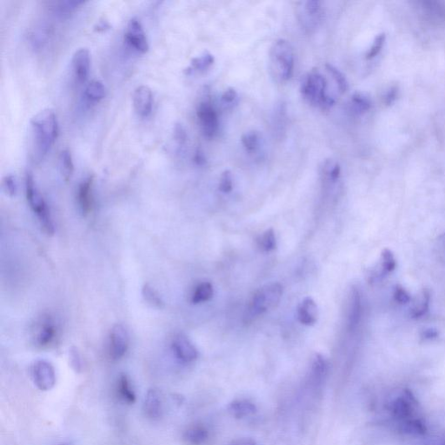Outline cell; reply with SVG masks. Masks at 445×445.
Wrapping results in <instances>:
<instances>
[{
	"label": "cell",
	"mask_w": 445,
	"mask_h": 445,
	"mask_svg": "<svg viewBox=\"0 0 445 445\" xmlns=\"http://www.w3.org/2000/svg\"><path fill=\"white\" fill-rule=\"evenodd\" d=\"M32 155L36 161H40L47 155L58 136L57 116L52 109H44L31 119Z\"/></svg>",
	"instance_id": "1"
},
{
	"label": "cell",
	"mask_w": 445,
	"mask_h": 445,
	"mask_svg": "<svg viewBox=\"0 0 445 445\" xmlns=\"http://www.w3.org/2000/svg\"><path fill=\"white\" fill-rule=\"evenodd\" d=\"M392 411L394 416L405 426V431L411 433H425L426 428L419 417L418 405L411 391L405 390L402 396L394 401Z\"/></svg>",
	"instance_id": "2"
},
{
	"label": "cell",
	"mask_w": 445,
	"mask_h": 445,
	"mask_svg": "<svg viewBox=\"0 0 445 445\" xmlns=\"http://www.w3.org/2000/svg\"><path fill=\"white\" fill-rule=\"evenodd\" d=\"M300 93L304 100L310 105L322 110H329L335 104L334 98L327 93V81L318 71H313L304 76L301 83Z\"/></svg>",
	"instance_id": "3"
},
{
	"label": "cell",
	"mask_w": 445,
	"mask_h": 445,
	"mask_svg": "<svg viewBox=\"0 0 445 445\" xmlns=\"http://www.w3.org/2000/svg\"><path fill=\"white\" fill-rule=\"evenodd\" d=\"M283 295L280 283H272L257 290L249 301L246 318L252 320L278 306Z\"/></svg>",
	"instance_id": "4"
},
{
	"label": "cell",
	"mask_w": 445,
	"mask_h": 445,
	"mask_svg": "<svg viewBox=\"0 0 445 445\" xmlns=\"http://www.w3.org/2000/svg\"><path fill=\"white\" fill-rule=\"evenodd\" d=\"M26 197L29 203L30 207L38 217L43 231L48 235L53 234L54 226H53L52 217L50 215L49 209L40 192L36 187L33 176L31 172H27L26 175Z\"/></svg>",
	"instance_id": "5"
},
{
	"label": "cell",
	"mask_w": 445,
	"mask_h": 445,
	"mask_svg": "<svg viewBox=\"0 0 445 445\" xmlns=\"http://www.w3.org/2000/svg\"><path fill=\"white\" fill-rule=\"evenodd\" d=\"M271 58L281 80H289L294 71V52L290 42L285 39L276 41L271 50Z\"/></svg>",
	"instance_id": "6"
},
{
	"label": "cell",
	"mask_w": 445,
	"mask_h": 445,
	"mask_svg": "<svg viewBox=\"0 0 445 445\" xmlns=\"http://www.w3.org/2000/svg\"><path fill=\"white\" fill-rule=\"evenodd\" d=\"M197 116L203 135L207 139H213L218 130L217 112L211 102L202 101L197 108Z\"/></svg>",
	"instance_id": "7"
},
{
	"label": "cell",
	"mask_w": 445,
	"mask_h": 445,
	"mask_svg": "<svg viewBox=\"0 0 445 445\" xmlns=\"http://www.w3.org/2000/svg\"><path fill=\"white\" fill-rule=\"evenodd\" d=\"M32 379L36 386L41 390H49L54 387L56 373L52 364L46 360L35 362L32 366Z\"/></svg>",
	"instance_id": "8"
},
{
	"label": "cell",
	"mask_w": 445,
	"mask_h": 445,
	"mask_svg": "<svg viewBox=\"0 0 445 445\" xmlns=\"http://www.w3.org/2000/svg\"><path fill=\"white\" fill-rule=\"evenodd\" d=\"M124 41L138 52H146L149 49L147 38L140 21L137 17L130 18L124 33Z\"/></svg>",
	"instance_id": "9"
},
{
	"label": "cell",
	"mask_w": 445,
	"mask_h": 445,
	"mask_svg": "<svg viewBox=\"0 0 445 445\" xmlns=\"http://www.w3.org/2000/svg\"><path fill=\"white\" fill-rule=\"evenodd\" d=\"M129 346V335L125 327L122 324H116L110 331V358L113 360H119L124 357Z\"/></svg>",
	"instance_id": "10"
},
{
	"label": "cell",
	"mask_w": 445,
	"mask_h": 445,
	"mask_svg": "<svg viewBox=\"0 0 445 445\" xmlns=\"http://www.w3.org/2000/svg\"><path fill=\"white\" fill-rule=\"evenodd\" d=\"M172 350L176 358L184 363H191L197 359L198 352L187 337L179 334L172 341Z\"/></svg>",
	"instance_id": "11"
},
{
	"label": "cell",
	"mask_w": 445,
	"mask_h": 445,
	"mask_svg": "<svg viewBox=\"0 0 445 445\" xmlns=\"http://www.w3.org/2000/svg\"><path fill=\"white\" fill-rule=\"evenodd\" d=\"M91 65V55L87 48L77 50L73 57V73L78 83L85 81L89 74Z\"/></svg>",
	"instance_id": "12"
},
{
	"label": "cell",
	"mask_w": 445,
	"mask_h": 445,
	"mask_svg": "<svg viewBox=\"0 0 445 445\" xmlns=\"http://www.w3.org/2000/svg\"><path fill=\"white\" fill-rule=\"evenodd\" d=\"M152 93L146 85L137 87L133 93V105L137 113L141 117H147L152 109Z\"/></svg>",
	"instance_id": "13"
},
{
	"label": "cell",
	"mask_w": 445,
	"mask_h": 445,
	"mask_svg": "<svg viewBox=\"0 0 445 445\" xmlns=\"http://www.w3.org/2000/svg\"><path fill=\"white\" fill-rule=\"evenodd\" d=\"M93 176L84 179L78 189V202L83 214L87 215L93 206Z\"/></svg>",
	"instance_id": "14"
},
{
	"label": "cell",
	"mask_w": 445,
	"mask_h": 445,
	"mask_svg": "<svg viewBox=\"0 0 445 445\" xmlns=\"http://www.w3.org/2000/svg\"><path fill=\"white\" fill-rule=\"evenodd\" d=\"M318 306L312 298H305L298 309V318L301 324L309 326L318 320Z\"/></svg>",
	"instance_id": "15"
},
{
	"label": "cell",
	"mask_w": 445,
	"mask_h": 445,
	"mask_svg": "<svg viewBox=\"0 0 445 445\" xmlns=\"http://www.w3.org/2000/svg\"><path fill=\"white\" fill-rule=\"evenodd\" d=\"M362 315V298L358 288H352L350 293V307L348 316V326L353 330L359 325Z\"/></svg>",
	"instance_id": "16"
},
{
	"label": "cell",
	"mask_w": 445,
	"mask_h": 445,
	"mask_svg": "<svg viewBox=\"0 0 445 445\" xmlns=\"http://www.w3.org/2000/svg\"><path fill=\"white\" fill-rule=\"evenodd\" d=\"M144 409L146 416L152 419H157L162 413V398L159 391L156 389L148 390L145 396Z\"/></svg>",
	"instance_id": "17"
},
{
	"label": "cell",
	"mask_w": 445,
	"mask_h": 445,
	"mask_svg": "<svg viewBox=\"0 0 445 445\" xmlns=\"http://www.w3.org/2000/svg\"><path fill=\"white\" fill-rule=\"evenodd\" d=\"M56 335V327L52 318L43 319L38 327L35 339L39 346H47L52 343Z\"/></svg>",
	"instance_id": "18"
},
{
	"label": "cell",
	"mask_w": 445,
	"mask_h": 445,
	"mask_svg": "<svg viewBox=\"0 0 445 445\" xmlns=\"http://www.w3.org/2000/svg\"><path fill=\"white\" fill-rule=\"evenodd\" d=\"M228 409L230 413L237 418H243L246 416H251L257 411L256 405L246 399L235 400L230 404Z\"/></svg>",
	"instance_id": "19"
},
{
	"label": "cell",
	"mask_w": 445,
	"mask_h": 445,
	"mask_svg": "<svg viewBox=\"0 0 445 445\" xmlns=\"http://www.w3.org/2000/svg\"><path fill=\"white\" fill-rule=\"evenodd\" d=\"M430 304H431V292L428 289H422L420 293L419 298H417V301L415 302L413 306L411 307L410 312L411 318L416 319L426 315L430 309Z\"/></svg>",
	"instance_id": "20"
},
{
	"label": "cell",
	"mask_w": 445,
	"mask_h": 445,
	"mask_svg": "<svg viewBox=\"0 0 445 445\" xmlns=\"http://www.w3.org/2000/svg\"><path fill=\"white\" fill-rule=\"evenodd\" d=\"M82 0H61L52 3L51 10L59 17H66L73 13L78 6L84 4Z\"/></svg>",
	"instance_id": "21"
},
{
	"label": "cell",
	"mask_w": 445,
	"mask_h": 445,
	"mask_svg": "<svg viewBox=\"0 0 445 445\" xmlns=\"http://www.w3.org/2000/svg\"><path fill=\"white\" fill-rule=\"evenodd\" d=\"M84 98L87 101L97 103L104 99L105 96V87L100 80L94 79L87 84L84 92Z\"/></svg>",
	"instance_id": "22"
},
{
	"label": "cell",
	"mask_w": 445,
	"mask_h": 445,
	"mask_svg": "<svg viewBox=\"0 0 445 445\" xmlns=\"http://www.w3.org/2000/svg\"><path fill=\"white\" fill-rule=\"evenodd\" d=\"M185 440L191 445H201L208 438V431L202 425H194L185 431Z\"/></svg>",
	"instance_id": "23"
},
{
	"label": "cell",
	"mask_w": 445,
	"mask_h": 445,
	"mask_svg": "<svg viewBox=\"0 0 445 445\" xmlns=\"http://www.w3.org/2000/svg\"><path fill=\"white\" fill-rule=\"evenodd\" d=\"M215 58L210 52H206L199 57L193 58L191 60V65L186 69V73H192L194 71L197 72H205L209 69L214 63Z\"/></svg>",
	"instance_id": "24"
},
{
	"label": "cell",
	"mask_w": 445,
	"mask_h": 445,
	"mask_svg": "<svg viewBox=\"0 0 445 445\" xmlns=\"http://www.w3.org/2000/svg\"><path fill=\"white\" fill-rule=\"evenodd\" d=\"M59 170L64 181H69L74 171L73 157L68 149L62 150L59 155Z\"/></svg>",
	"instance_id": "25"
},
{
	"label": "cell",
	"mask_w": 445,
	"mask_h": 445,
	"mask_svg": "<svg viewBox=\"0 0 445 445\" xmlns=\"http://www.w3.org/2000/svg\"><path fill=\"white\" fill-rule=\"evenodd\" d=\"M50 30L48 26L39 25L32 29L30 34V43H32L34 49H40L47 43L49 38Z\"/></svg>",
	"instance_id": "26"
},
{
	"label": "cell",
	"mask_w": 445,
	"mask_h": 445,
	"mask_svg": "<svg viewBox=\"0 0 445 445\" xmlns=\"http://www.w3.org/2000/svg\"><path fill=\"white\" fill-rule=\"evenodd\" d=\"M118 390L119 393L124 402L128 404H134L136 402V395L133 390L130 380L126 375H121L119 379L118 384Z\"/></svg>",
	"instance_id": "27"
},
{
	"label": "cell",
	"mask_w": 445,
	"mask_h": 445,
	"mask_svg": "<svg viewBox=\"0 0 445 445\" xmlns=\"http://www.w3.org/2000/svg\"><path fill=\"white\" fill-rule=\"evenodd\" d=\"M213 296V286L209 282H204L198 284L194 291L191 302L197 304L209 301Z\"/></svg>",
	"instance_id": "28"
},
{
	"label": "cell",
	"mask_w": 445,
	"mask_h": 445,
	"mask_svg": "<svg viewBox=\"0 0 445 445\" xmlns=\"http://www.w3.org/2000/svg\"><path fill=\"white\" fill-rule=\"evenodd\" d=\"M372 106V102L364 93H355L351 97V109L357 114L367 113Z\"/></svg>",
	"instance_id": "29"
},
{
	"label": "cell",
	"mask_w": 445,
	"mask_h": 445,
	"mask_svg": "<svg viewBox=\"0 0 445 445\" xmlns=\"http://www.w3.org/2000/svg\"><path fill=\"white\" fill-rule=\"evenodd\" d=\"M303 7H304V13L307 17L306 22H309V20L313 21L314 24L319 20L322 12L321 1L308 0L303 3Z\"/></svg>",
	"instance_id": "30"
},
{
	"label": "cell",
	"mask_w": 445,
	"mask_h": 445,
	"mask_svg": "<svg viewBox=\"0 0 445 445\" xmlns=\"http://www.w3.org/2000/svg\"><path fill=\"white\" fill-rule=\"evenodd\" d=\"M242 145L248 152H255L259 147L260 144V137L256 130H250L244 133L242 139Z\"/></svg>",
	"instance_id": "31"
},
{
	"label": "cell",
	"mask_w": 445,
	"mask_h": 445,
	"mask_svg": "<svg viewBox=\"0 0 445 445\" xmlns=\"http://www.w3.org/2000/svg\"><path fill=\"white\" fill-rule=\"evenodd\" d=\"M312 370L314 377L317 380L322 379L328 371V362L321 354H316L313 361Z\"/></svg>",
	"instance_id": "32"
},
{
	"label": "cell",
	"mask_w": 445,
	"mask_h": 445,
	"mask_svg": "<svg viewBox=\"0 0 445 445\" xmlns=\"http://www.w3.org/2000/svg\"><path fill=\"white\" fill-rule=\"evenodd\" d=\"M325 68L330 73V75L332 76L333 79L335 80L336 84L338 85L339 92L341 93H346L349 89V84H348L345 76L332 64H326Z\"/></svg>",
	"instance_id": "33"
},
{
	"label": "cell",
	"mask_w": 445,
	"mask_h": 445,
	"mask_svg": "<svg viewBox=\"0 0 445 445\" xmlns=\"http://www.w3.org/2000/svg\"><path fill=\"white\" fill-rule=\"evenodd\" d=\"M277 246L276 236L272 229H269L263 232L259 239V247L264 252H272Z\"/></svg>",
	"instance_id": "34"
},
{
	"label": "cell",
	"mask_w": 445,
	"mask_h": 445,
	"mask_svg": "<svg viewBox=\"0 0 445 445\" xmlns=\"http://www.w3.org/2000/svg\"><path fill=\"white\" fill-rule=\"evenodd\" d=\"M396 261L393 252L389 249H385L381 254V267L384 273L393 272L396 269Z\"/></svg>",
	"instance_id": "35"
},
{
	"label": "cell",
	"mask_w": 445,
	"mask_h": 445,
	"mask_svg": "<svg viewBox=\"0 0 445 445\" xmlns=\"http://www.w3.org/2000/svg\"><path fill=\"white\" fill-rule=\"evenodd\" d=\"M142 293H143V297L145 298V301H147L149 304H152L153 306L159 307V308H161L164 305V303L161 300L159 294L149 284H145L143 288Z\"/></svg>",
	"instance_id": "36"
},
{
	"label": "cell",
	"mask_w": 445,
	"mask_h": 445,
	"mask_svg": "<svg viewBox=\"0 0 445 445\" xmlns=\"http://www.w3.org/2000/svg\"><path fill=\"white\" fill-rule=\"evenodd\" d=\"M385 40H386V35L385 33H380L376 36V38L374 39L372 46L369 50V52L366 54V59H372L376 56L379 55V52H381V50L384 47Z\"/></svg>",
	"instance_id": "37"
},
{
	"label": "cell",
	"mask_w": 445,
	"mask_h": 445,
	"mask_svg": "<svg viewBox=\"0 0 445 445\" xmlns=\"http://www.w3.org/2000/svg\"><path fill=\"white\" fill-rule=\"evenodd\" d=\"M232 188H233V182H232L231 171H225L220 177L218 189L222 193H229L231 192Z\"/></svg>",
	"instance_id": "38"
},
{
	"label": "cell",
	"mask_w": 445,
	"mask_h": 445,
	"mask_svg": "<svg viewBox=\"0 0 445 445\" xmlns=\"http://www.w3.org/2000/svg\"><path fill=\"white\" fill-rule=\"evenodd\" d=\"M4 191L9 195L10 197H14L17 193V182L13 175H6L3 179L2 182Z\"/></svg>",
	"instance_id": "39"
},
{
	"label": "cell",
	"mask_w": 445,
	"mask_h": 445,
	"mask_svg": "<svg viewBox=\"0 0 445 445\" xmlns=\"http://www.w3.org/2000/svg\"><path fill=\"white\" fill-rule=\"evenodd\" d=\"M285 118H286V109L284 104H280L278 105L276 112H275L274 122L275 125L277 130L279 128V132H282L283 130V124H285Z\"/></svg>",
	"instance_id": "40"
},
{
	"label": "cell",
	"mask_w": 445,
	"mask_h": 445,
	"mask_svg": "<svg viewBox=\"0 0 445 445\" xmlns=\"http://www.w3.org/2000/svg\"><path fill=\"white\" fill-rule=\"evenodd\" d=\"M394 299L396 302H397L399 304H407L411 302V295L408 293L407 291L401 286V285H396L394 289L393 292Z\"/></svg>",
	"instance_id": "41"
},
{
	"label": "cell",
	"mask_w": 445,
	"mask_h": 445,
	"mask_svg": "<svg viewBox=\"0 0 445 445\" xmlns=\"http://www.w3.org/2000/svg\"><path fill=\"white\" fill-rule=\"evenodd\" d=\"M174 139L176 142V144L179 145L180 147H182L183 145H185L186 139H187V134L185 131V129L181 124H176L174 127Z\"/></svg>",
	"instance_id": "42"
},
{
	"label": "cell",
	"mask_w": 445,
	"mask_h": 445,
	"mask_svg": "<svg viewBox=\"0 0 445 445\" xmlns=\"http://www.w3.org/2000/svg\"><path fill=\"white\" fill-rule=\"evenodd\" d=\"M237 99V91L235 90L234 88H228L227 90L225 91L221 96V99L224 104H231L236 101Z\"/></svg>",
	"instance_id": "43"
},
{
	"label": "cell",
	"mask_w": 445,
	"mask_h": 445,
	"mask_svg": "<svg viewBox=\"0 0 445 445\" xmlns=\"http://www.w3.org/2000/svg\"><path fill=\"white\" fill-rule=\"evenodd\" d=\"M70 361H71V364L74 370H80L81 359H80V355L78 354V350L75 348H73L70 351Z\"/></svg>",
	"instance_id": "44"
},
{
	"label": "cell",
	"mask_w": 445,
	"mask_h": 445,
	"mask_svg": "<svg viewBox=\"0 0 445 445\" xmlns=\"http://www.w3.org/2000/svg\"><path fill=\"white\" fill-rule=\"evenodd\" d=\"M397 93H398V86L395 85V86L391 87L390 90L388 91L386 95H385V104L386 105H390V104H393L396 99V97H397Z\"/></svg>",
	"instance_id": "45"
},
{
	"label": "cell",
	"mask_w": 445,
	"mask_h": 445,
	"mask_svg": "<svg viewBox=\"0 0 445 445\" xmlns=\"http://www.w3.org/2000/svg\"><path fill=\"white\" fill-rule=\"evenodd\" d=\"M194 162L197 165H199V166H204V165H206L207 164V159H206V155L204 153V151H203L200 148H197V150H196V152L194 154Z\"/></svg>",
	"instance_id": "46"
},
{
	"label": "cell",
	"mask_w": 445,
	"mask_h": 445,
	"mask_svg": "<svg viewBox=\"0 0 445 445\" xmlns=\"http://www.w3.org/2000/svg\"><path fill=\"white\" fill-rule=\"evenodd\" d=\"M438 336H439L438 330L434 329V328L425 329V330H422V334H421V337L425 340H432V339L437 338Z\"/></svg>",
	"instance_id": "47"
},
{
	"label": "cell",
	"mask_w": 445,
	"mask_h": 445,
	"mask_svg": "<svg viewBox=\"0 0 445 445\" xmlns=\"http://www.w3.org/2000/svg\"><path fill=\"white\" fill-rule=\"evenodd\" d=\"M230 445H256V442L252 438H238V439L233 440L230 443Z\"/></svg>",
	"instance_id": "48"
},
{
	"label": "cell",
	"mask_w": 445,
	"mask_h": 445,
	"mask_svg": "<svg viewBox=\"0 0 445 445\" xmlns=\"http://www.w3.org/2000/svg\"><path fill=\"white\" fill-rule=\"evenodd\" d=\"M110 28V24L108 23L106 20H100L98 22L97 26H95V29L98 31H104V30L109 29Z\"/></svg>",
	"instance_id": "49"
},
{
	"label": "cell",
	"mask_w": 445,
	"mask_h": 445,
	"mask_svg": "<svg viewBox=\"0 0 445 445\" xmlns=\"http://www.w3.org/2000/svg\"><path fill=\"white\" fill-rule=\"evenodd\" d=\"M443 237H444V239H445V233H444V235H443Z\"/></svg>",
	"instance_id": "50"
},
{
	"label": "cell",
	"mask_w": 445,
	"mask_h": 445,
	"mask_svg": "<svg viewBox=\"0 0 445 445\" xmlns=\"http://www.w3.org/2000/svg\"><path fill=\"white\" fill-rule=\"evenodd\" d=\"M442 445H445V441H444V442H443V444H442Z\"/></svg>",
	"instance_id": "51"
}]
</instances>
